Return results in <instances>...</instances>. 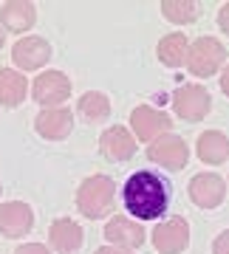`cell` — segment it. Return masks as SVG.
<instances>
[{"mask_svg": "<svg viewBox=\"0 0 229 254\" xmlns=\"http://www.w3.org/2000/svg\"><path fill=\"white\" fill-rule=\"evenodd\" d=\"M122 203L128 209V215H133V220H139V223L161 218L170 206L167 181L150 170H139L122 187Z\"/></svg>", "mask_w": 229, "mask_h": 254, "instance_id": "1", "label": "cell"}, {"mask_svg": "<svg viewBox=\"0 0 229 254\" xmlns=\"http://www.w3.org/2000/svg\"><path fill=\"white\" fill-rule=\"evenodd\" d=\"M113 198H116L113 178H108V175H91L76 190V209L88 220H102L105 215H110Z\"/></svg>", "mask_w": 229, "mask_h": 254, "instance_id": "2", "label": "cell"}, {"mask_svg": "<svg viewBox=\"0 0 229 254\" xmlns=\"http://www.w3.org/2000/svg\"><path fill=\"white\" fill-rule=\"evenodd\" d=\"M224 63H227V48H224L221 40H215V37H198L195 43H190L187 68H190L193 76H198V79L215 76L224 68Z\"/></svg>", "mask_w": 229, "mask_h": 254, "instance_id": "3", "label": "cell"}, {"mask_svg": "<svg viewBox=\"0 0 229 254\" xmlns=\"http://www.w3.org/2000/svg\"><path fill=\"white\" fill-rule=\"evenodd\" d=\"M173 110L175 116L184 119V122H201V119L210 116L212 110V96L204 85H178L173 91Z\"/></svg>", "mask_w": 229, "mask_h": 254, "instance_id": "4", "label": "cell"}, {"mask_svg": "<svg viewBox=\"0 0 229 254\" xmlns=\"http://www.w3.org/2000/svg\"><path fill=\"white\" fill-rule=\"evenodd\" d=\"M130 127H133V136H136L139 141H150V144H153L158 136H164V133L173 130V119L158 108L139 105V108H133V113H130Z\"/></svg>", "mask_w": 229, "mask_h": 254, "instance_id": "5", "label": "cell"}, {"mask_svg": "<svg viewBox=\"0 0 229 254\" xmlns=\"http://www.w3.org/2000/svg\"><path fill=\"white\" fill-rule=\"evenodd\" d=\"M147 158L158 167H164V170H184L187 161H190V147L184 141L181 136H175V133H164V136H158L153 144L147 147Z\"/></svg>", "mask_w": 229, "mask_h": 254, "instance_id": "6", "label": "cell"}, {"mask_svg": "<svg viewBox=\"0 0 229 254\" xmlns=\"http://www.w3.org/2000/svg\"><path fill=\"white\" fill-rule=\"evenodd\" d=\"M31 96L43 108H63V102L71 96V79L63 71H43L31 85Z\"/></svg>", "mask_w": 229, "mask_h": 254, "instance_id": "7", "label": "cell"}, {"mask_svg": "<svg viewBox=\"0 0 229 254\" xmlns=\"http://www.w3.org/2000/svg\"><path fill=\"white\" fill-rule=\"evenodd\" d=\"M51 60V43L46 37H20L17 43L11 46V63L14 71H37Z\"/></svg>", "mask_w": 229, "mask_h": 254, "instance_id": "8", "label": "cell"}, {"mask_svg": "<svg viewBox=\"0 0 229 254\" xmlns=\"http://www.w3.org/2000/svg\"><path fill=\"white\" fill-rule=\"evenodd\" d=\"M150 240L158 254H181L190 246V223L187 218H167L153 229Z\"/></svg>", "mask_w": 229, "mask_h": 254, "instance_id": "9", "label": "cell"}, {"mask_svg": "<svg viewBox=\"0 0 229 254\" xmlns=\"http://www.w3.org/2000/svg\"><path fill=\"white\" fill-rule=\"evenodd\" d=\"M105 240L108 246H116V249H142L147 240L145 235V226L133 218H125V215H113V218L105 223Z\"/></svg>", "mask_w": 229, "mask_h": 254, "instance_id": "10", "label": "cell"}, {"mask_svg": "<svg viewBox=\"0 0 229 254\" xmlns=\"http://www.w3.org/2000/svg\"><path fill=\"white\" fill-rule=\"evenodd\" d=\"M187 192H190V200L195 206L218 209L224 203V198H227V181L215 173H198V175H193Z\"/></svg>", "mask_w": 229, "mask_h": 254, "instance_id": "11", "label": "cell"}, {"mask_svg": "<svg viewBox=\"0 0 229 254\" xmlns=\"http://www.w3.org/2000/svg\"><path fill=\"white\" fill-rule=\"evenodd\" d=\"M34 229V212L23 200L0 203V235L3 237H26Z\"/></svg>", "mask_w": 229, "mask_h": 254, "instance_id": "12", "label": "cell"}, {"mask_svg": "<svg viewBox=\"0 0 229 254\" xmlns=\"http://www.w3.org/2000/svg\"><path fill=\"white\" fill-rule=\"evenodd\" d=\"M34 130L48 141H63L74 130V113L68 108H43L34 119Z\"/></svg>", "mask_w": 229, "mask_h": 254, "instance_id": "13", "label": "cell"}, {"mask_svg": "<svg viewBox=\"0 0 229 254\" xmlns=\"http://www.w3.org/2000/svg\"><path fill=\"white\" fill-rule=\"evenodd\" d=\"M99 150L108 161L122 164V161H128V158H133V153H136V138H133V133H130L128 127L113 125L99 136Z\"/></svg>", "mask_w": 229, "mask_h": 254, "instance_id": "14", "label": "cell"}, {"mask_svg": "<svg viewBox=\"0 0 229 254\" xmlns=\"http://www.w3.org/2000/svg\"><path fill=\"white\" fill-rule=\"evenodd\" d=\"M37 23V6L28 0H9L0 6V28L9 34H26Z\"/></svg>", "mask_w": 229, "mask_h": 254, "instance_id": "15", "label": "cell"}, {"mask_svg": "<svg viewBox=\"0 0 229 254\" xmlns=\"http://www.w3.org/2000/svg\"><path fill=\"white\" fill-rule=\"evenodd\" d=\"M82 240H85L82 226L71 218H57L48 229V243L60 254H76L82 249Z\"/></svg>", "mask_w": 229, "mask_h": 254, "instance_id": "16", "label": "cell"}, {"mask_svg": "<svg viewBox=\"0 0 229 254\" xmlns=\"http://www.w3.org/2000/svg\"><path fill=\"white\" fill-rule=\"evenodd\" d=\"M195 153L204 164L210 167H218V164L229 161V138L221 133V130H207L198 136L195 141Z\"/></svg>", "mask_w": 229, "mask_h": 254, "instance_id": "17", "label": "cell"}, {"mask_svg": "<svg viewBox=\"0 0 229 254\" xmlns=\"http://www.w3.org/2000/svg\"><path fill=\"white\" fill-rule=\"evenodd\" d=\"M28 82L26 76L14 68H0V108H17L26 102Z\"/></svg>", "mask_w": 229, "mask_h": 254, "instance_id": "18", "label": "cell"}, {"mask_svg": "<svg viewBox=\"0 0 229 254\" xmlns=\"http://www.w3.org/2000/svg\"><path fill=\"white\" fill-rule=\"evenodd\" d=\"M187 51H190V40H187V34H178V31L161 37L158 40V48H156L161 65H167V68H181V65H187Z\"/></svg>", "mask_w": 229, "mask_h": 254, "instance_id": "19", "label": "cell"}, {"mask_svg": "<svg viewBox=\"0 0 229 254\" xmlns=\"http://www.w3.org/2000/svg\"><path fill=\"white\" fill-rule=\"evenodd\" d=\"M76 110H79V116L88 119V122H105V119L110 116V99L102 91H88V93L79 96Z\"/></svg>", "mask_w": 229, "mask_h": 254, "instance_id": "20", "label": "cell"}, {"mask_svg": "<svg viewBox=\"0 0 229 254\" xmlns=\"http://www.w3.org/2000/svg\"><path fill=\"white\" fill-rule=\"evenodd\" d=\"M161 14L175 26H190V23L198 20V3H193V0H164Z\"/></svg>", "mask_w": 229, "mask_h": 254, "instance_id": "21", "label": "cell"}, {"mask_svg": "<svg viewBox=\"0 0 229 254\" xmlns=\"http://www.w3.org/2000/svg\"><path fill=\"white\" fill-rule=\"evenodd\" d=\"M212 254H229V229H224V232L215 237V243H212Z\"/></svg>", "mask_w": 229, "mask_h": 254, "instance_id": "22", "label": "cell"}, {"mask_svg": "<svg viewBox=\"0 0 229 254\" xmlns=\"http://www.w3.org/2000/svg\"><path fill=\"white\" fill-rule=\"evenodd\" d=\"M14 254H51V252H48V246H43V243H23V246L14 249Z\"/></svg>", "mask_w": 229, "mask_h": 254, "instance_id": "23", "label": "cell"}, {"mask_svg": "<svg viewBox=\"0 0 229 254\" xmlns=\"http://www.w3.org/2000/svg\"><path fill=\"white\" fill-rule=\"evenodd\" d=\"M218 28L224 34H229V3H224L221 11H218Z\"/></svg>", "mask_w": 229, "mask_h": 254, "instance_id": "24", "label": "cell"}, {"mask_svg": "<svg viewBox=\"0 0 229 254\" xmlns=\"http://www.w3.org/2000/svg\"><path fill=\"white\" fill-rule=\"evenodd\" d=\"M93 254H136V252H128V249H116V246H102V249H96Z\"/></svg>", "mask_w": 229, "mask_h": 254, "instance_id": "25", "label": "cell"}, {"mask_svg": "<svg viewBox=\"0 0 229 254\" xmlns=\"http://www.w3.org/2000/svg\"><path fill=\"white\" fill-rule=\"evenodd\" d=\"M221 91L229 96V65L224 68V71H221Z\"/></svg>", "mask_w": 229, "mask_h": 254, "instance_id": "26", "label": "cell"}, {"mask_svg": "<svg viewBox=\"0 0 229 254\" xmlns=\"http://www.w3.org/2000/svg\"><path fill=\"white\" fill-rule=\"evenodd\" d=\"M3 43H6V31L0 28V48H3Z\"/></svg>", "mask_w": 229, "mask_h": 254, "instance_id": "27", "label": "cell"}, {"mask_svg": "<svg viewBox=\"0 0 229 254\" xmlns=\"http://www.w3.org/2000/svg\"><path fill=\"white\" fill-rule=\"evenodd\" d=\"M0 192H3V184H0Z\"/></svg>", "mask_w": 229, "mask_h": 254, "instance_id": "28", "label": "cell"}]
</instances>
